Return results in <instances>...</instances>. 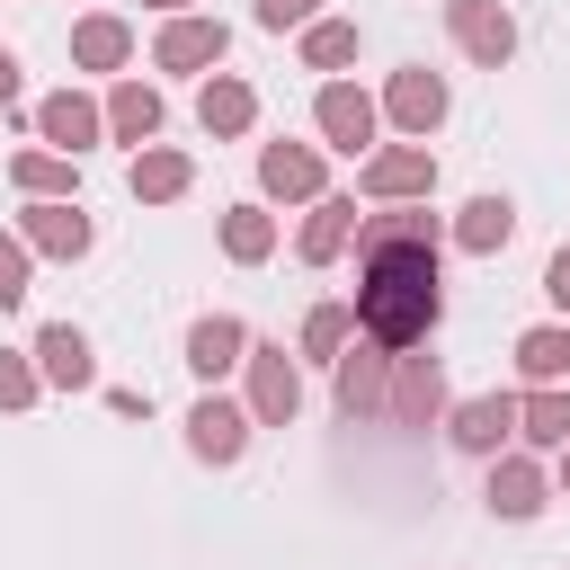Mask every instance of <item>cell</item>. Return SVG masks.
<instances>
[{
    "mask_svg": "<svg viewBox=\"0 0 570 570\" xmlns=\"http://www.w3.org/2000/svg\"><path fill=\"white\" fill-rule=\"evenodd\" d=\"M294 410H303V374H294V356H285V347H249V419L285 428Z\"/></svg>",
    "mask_w": 570,
    "mask_h": 570,
    "instance_id": "cell-4",
    "label": "cell"
},
{
    "mask_svg": "<svg viewBox=\"0 0 570 570\" xmlns=\"http://www.w3.org/2000/svg\"><path fill=\"white\" fill-rule=\"evenodd\" d=\"M9 303H27V249L18 240H0V312Z\"/></svg>",
    "mask_w": 570,
    "mask_h": 570,
    "instance_id": "cell-31",
    "label": "cell"
},
{
    "mask_svg": "<svg viewBox=\"0 0 570 570\" xmlns=\"http://www.w3.org/2000/svg\"><path fill=\"white\" fill-rule=\"evenodd\" d=\"M312 116H321L330 151H365V142H374V98H365V89H347V80H330V89L312 98Z\"/></svg>",
    "mask_w": 570,
    "mask_h": 570,
    "instance_id": "cell-7",
    "label": "cell"
},
{
    "mask_svg": "<svg viewBox=\"0 0 570 570\" xmlns=\"http://www.w3.org/2000/svg\"><path fill=\"white\" fill-rule=\"evenodd\" d=\"M383 401H392V347L365 338V347L338 356V410H347V419H374Z\"/></svg>",
    "mask_w": 570,
    "mask_h": 570,
    "instance_id": "cell-5",
    "label": "cell"
},
{
    "mask_svg": "<svg viewBox=\"0 0 570 570\" xmlns=\"http://www.w3.org/2000/svg\"><path fill=\"white\" fill-rule=\"evenodd\" d=\"M223 62V18H169L160 27V71H205Z\"/></svg>",
    "mask_w": 570,
    "mask_h": 570,
    "instance_id": "cell-11",
    "label": "cell"
},
{
    "mask_svg": "<svg viewBox=\"0 0 570 570\" xmlns=\"http://www.w3.org/2000/svg\"><path fill=\"white\" fill-rule=\"evenodd\" d=\"M9 178H18L36 205H71V160H62V151H18Z\"/></svg>",
    "mask_w": 570,
    "mask_h": 570,
    "instance_id": "cell-22",
    "label": "cell"
},
{
    "mask_svg": "<svg viewBox=\"0 0 570 570\" xmlns=\"http://www.w3.org/2000/svg\"><path fill=\"white\" fill-rule=\"evenodd\" d=\"M517 428L534 436V445H570V392H534V401H517Z\"/></svg>",
    "mask_w": 570,
    "mask_h": 570,
    "instance_id": "cell-27",
    "label": "cell"
},
{
    "mask_svg": "<svg viewBox=\"0 0 570 570\" xmlns=\"http://www.w3.org/2000/svg\"><path fill=\"white\" fill-rule=\"evenodd\" d=\"M383 107H392L401 134H436V125H445V80H436V71H401Z\"/></svg>",
    "mask_w": 570,
    "mask_h": 570,
    "instance_id": "cell-12",
    "label": "cell"
},
{
    "mask_svg": "<svg viewBox=\"0 0 570 570\" xmlns=\"http://www.w3.org/2000/svg\"><path fill=\"white\" fill-rule=\"evenodd\" d=\"M312 9H321V0H258V27H276V36H285V27H312Z\"/></svg>",
    "mask_w": 570,
    "mask_h": 570,
    "instance_id": "cell-32",
    "label": "cell"
},
{
    "mask_svg": "<svg viewBox=\"0 0 570 570\" xmlns=\"http://www.w3.org/2000/svg\"><path fill=\"white\" fill-rule=\"evenodd\" d=\"M27 240L53 249V258H80L89 249V214L80 205H27Z\"/></svg>",
    "mask_w": 570,
    "mask_h": 570,
    "instance_id": "cell-18",
    "label": "cell"
},
{
    "mask_svg": "<svg viewBox=\"0 0 570 570\" xmlns=\"http://www.w3.org/2000/svg\"><path fill=\"white\" fill-rule=\"evenodd\" d=\"M490 508H499V517H534V508H543V472H534L525 454H499V463H490Z\"/></svg>",
    "mask_w": 570,
    "mask_h": 570,
    "instance_id": "cell-19",
    "label": "cell"
},
{
    "mask_svg": "<svg viewBox=\"0 0 570 570\" xmlns=\"http://www.w3.org/2000/svg\"><path fill=\"white\" fill-rule=\"evenodd\" d=\"M223 249H232L240 267H258V258L276 249V223H267L258 205H232V214H223Z\"/></svg>",
    "mask_w": 570,
    "mask_h": 570,
    "instance_id": "cell-26",
    "label": "cell"
},
{
    "mask_svg": "<svg viewBox=\"0 0 570 570\" xmlns=\"http://www.w3.org/2000/svg\"><path fill=\"white\" fill-rule=\"evenodd\" d=\"M249 116H258L249 80H223V71H214V80L196 89V125H205V134H249Z\"/></svg>",
    "mask_w": 570,
    "mask_h": 570,
    "instance_id": "cell-15",
    "label": "cell"
},
{
    "mask_svg": "<svg viewBox=\"0 0 570 570\" xmlns=\"http://www.w3.org/2000/svg\"><path fill=\"white\" fill-rule=\"evenodd\" d=\"M356 187H365L374 205H410V196L436 187V160H428V142H401V151H374V160L356 169Z\"/></svg>",
    "mask_w": 570,
    "mask_h": 570,
    "instance_id": "cell-2",
    "label": "cell"
},
{
    "mask_svg": "<svg viewBox=\"0 0 570 570\" xmlns=\"http://www.w3.org/2000/svg\"><path fill=\"white\" fill-rule=\"evenodd\" d=\"M36 134H45L53 151H80V142H98V107H89L80 89H53V98L36 107Z\"/></svg>",
    "mask_w": 570,
    "mask_h": 570,
    "instance_id": "cell-14",
    "label": "cell"
},
{
    "mask_svg": "<svg viewBox=\"0 0 570 570\" xmlns=\"http://www.w3.org/2000/svg\"><path fill=\"white\" fill-rule=\"evenodd\" d=\"M543 294H552V303H561V312H570V240H561V249H552V267H543Z\"/></svg>",
    "mask_w": 570,
    "mask_h": 570,
    "instance_id": "cell-33",
    "label": "cell"
},
{
    "mask_svg": "<svg viewBox=\"0 0 570 570\" xmlns=\"http://www.w3.org/2000/svg\"><path fill=\"white\" fill-rule=\"evenodd\" d=\"M561 481H570V445H561Z\"/></svg>",
    "mask_w": 570,
    "mask_h": 570,
    "instance_id": "cell-36",
    "label": "cell"
},
{
    "mask_svg": "<svg viewBox=\"0 0 570 570\" xmlns=\"http://www.w3.org/2000/svg\"><path fill=\"white\" fill-rule=\"evenodd\" d=\"M36 401V365L27 356H0V410H27Z\"/></svg>",
    "mask_w": 570,
    "mask_h": 570,
    "instance_id": "cell-30",
    "label": "cell"
},
{
    "mask_svg": "<svg viewBox=\"0 0 570 570\" xmlns=\"http://www.w3.org/2000/svg\"><path fill=\"white\" fill-rule=\"evenodd\" d=\"M71 53H80V71H116L134 53V36H125V18H80L71 27Z\"/></svg>",
    "mask_w": 570,
    "mask_h": 570,
    "instance_id": "cell-20",
    "label": "cell"
},
{
    "mask_svg": "<svg viewBox=\"0 0 570 570\" xmlns=\"http://www.w3.org/2000/svg\"><path fill=\"white\" fill-rule=\"evenodd\" d=\"M36 365H45V383H98V356H89V338L71 330V321H53V330H36Z\"/></svg>",
    "mask_w": 570,
    "mask_h": 570,
    "instance_id": "cell-13",
    "label": "cell"
},
{
    "mask_svg": "<svg viewBox=\"0 0 570 570\" xmlns=\"http://www.w3.org/2000/svg\"><path fill=\"white\" fill-rule=\"evenodd\" d=\"M508 232H517V205H508V196H472V205H463V223H454V240H463V249H499Z\"/></svg>",
    "mask_w": 570,
    "mask_h": 570,
    "instance_id": "cell-23",
    "label": "cell"
},
{
    "mask_svg": "<svg viewBox=\"0 0 570 570\" xmlns=\"http://www.w3.org/2000/svg\"><path fill=\"white\" fill-rule=\"evenodd\" d=\"M258 178H267V196H321V151L267 142V151H258Z\"/></svg>",
    "mask_w": 570,
    "mask_h": 570,
    "instance_id": "cell-16",
    "label": "cell"
},
{
    "mask_svg": "<svg viewBox=\"0 0 570 570\" xmlns=\"http://www.w3.org/2000/svg\"><path fill=\"white\" fill-rule=\"evenodd\" d=\"M134 196H142V205L187 196V151H142V160H134Z\"/></svg>",
    "mask_w": 570,
    "mask_h": 570,
    "instance_id": "cell-25",
    "label": "cell"
},
{
    "mask_svg": "<svg viewBox=\"0 0 570 570\" xmlns=\"http://www.w3.org/2000/svg\"><path fill=\"white\" fill-rule=\"evenodd\" d=\"M187 445H196L205 463H240V445H249V419H240L232 401H196V410H187Z\"/></svg>",
    "mask_w": 570,
    "mask_h": 570,
    "instance_id": "cell-9",
    "label": "cell"
},
{
    "mask_svg": "<svg viewBox=\"0 0 570 570\" xmlns=\"http://www.w3.org/2000/svg\"><path fill=\"white\" fill-rule=\"evenodd\" d=\"M303 62H312V71L356 62V27H347V18H312V27H303Z\"/></svg>",
    "mask_w": 570,
    "mask_h": 570,
    "instance_id": "cell-28",
    "label": "cell"
},
{
    "mask_svg": "<svg viewBox=\"0 0 570 570\" xmlns=\"http://www.w3.org/2000/svg\"><path fill=\"white\" fill-rule=\"evenodd\" d=\"M401 428H428L436 410H445V374H436V356H392V401H383Z\"/></svg>",
    "mask_w": 570,
    "mask_h": 570,
    "instance_id": "cell-6",
    "label": "cell"
},
{
    "mask_svg": "<svg viewBox=\"0 0 570 570\" xmlns=\"http://www.w3.org/2000/svg\"><path fill=\"white\" fill-rule=\"evenodd\" d=\"M445 27H454V45H463L472 62H490V71L517 53V27H508L499 0H445Z\"/></svg>",
    "mask_w": 570,
    "mask_h": 570,
    "instance_id": "cell-3",
    "label": "cell"
},
{
    "mask_svg": "<svg viewBox=\"0 0 570 570\" xmlns=\"http://www.w3.org/2000/svg\"><path fill=\"white\" fill-rule=\"evenodd\" d=\"M436 312H445V294H436V214L428 205L374 214L356 232V330L401 356L436 330Z\"/></svg>",
    "mask_w": 570,
    "mask_h": 570,
    "instance_id": "cell-1",
    "label": "cell"
},
{
    "mask_svg": "<svg viewBox=\"0 0 570 570\" xmlns=\"http://www.w3.org/2000/svg\"><path fill=\"white\" fill-rule=\"evenodd\" d=\"M151 9H187V0H151Z\"/></svg>",
    "mask_w": 570,
    "mask_h": 570,
    "instance_id": "cell-35",
    "label": "cell"
},
{
    "mask_svg": "<svg viewBox=\"0 0 570 570\" xmlns=\"http://www.w3.org/2000/svg\"><path fill=\"white\" fill-rule=\"evenodd\" d=\"M508 436H517V401H508V392H481V401L454 410V445H463V454H499Z\"/></svg>",
    "mask_w": 570,
    "mask_h": 570,
    "instance_id": "cell-10",
    "label": "cell"
},
{
    "mask_svg": "<svg viewBox=\"0 0 570 570\" xmlns=\"http://www.w3.org/2000/svg\"><path fill=\"white\" fill-rule=\"evenodd\" d=\"M347 330H356V303H321V312L303 321V347L338 365V356H347Z\"/></svg>",
    "mask_w": 570,
    "mask_h": 570,
    "instance_id": "cell-29",
    "label": "cell"
},
{
    "mask_svg": "<svg viewBox=\"0 0 570 570\" xmlns=\"http://www.w3.org/2000/svg\"><path fill=\"white\" fill-rule=\"evenodd\" d=\"M517 365H525L534 392L561 383V374H570V330H525V338H517Z\"/></svg>",
    "mask_w": 570,
    "mask_h": 570,
    "instance_id": "cell-24",
    "label": "cell"
},
{
    "mask_svg": "<svg viewBox=\"0 0 570 570\" xmlns=\"http://www.w3.org/2000/svg\"><path fill=\"white\" fill-rule=\"evenodd\" d=\"M9 98H18V62L0 53V107H9Z\"/></svg>",
    "mask_w": 570,
    "mask_h": 570,
    "instance_id": "cell-34",
    "label": "cell"
},
{
    "mask_svg": "<svg viewBox=\"0 0 570 570\" xmlns=\"http://www.w3.org/2000/svg\"><path fill=\"white\" fill-rule=\"evenodd\" d=\"M347 232H356V196H312V223H303V258H312V267H330V258L347 249Z\"/></svg>",
    "mask_w": 570,
    "mask_h": 570,
    "instance_id": "cell-17",
    "label": "cell"
},
{
    "mask_svg": "<svg viewBox=\"0 0 570 570\" xmlns=\"http://www.w3.org/2000/svg\"><path fill=\"white\" fill-rule=\"evenodd\" d=\"M107 125H116V142H151V134H160V98H151L142 80H116V98H107Z\"/></svg>",
    "mask_w": 570,
    "mask_h": 570,
    "instance_id": "cell-21",
    "label": "cell"
},
{
    "mask_svg": "<svg viewBox=\"0 0 570 570\" xmlns=\"http://www.w3.org/2000/svg\"><path fill=\"white\" fill-rule=\"evenodd\" d=\"M240 356H249V330H240L232 312H205V321L187 330V365H196L205 383H214V374H232Z\"/></svg>",
    "mask_w": 570,
    "mask_h": 570,
    "instance_id": "cell-8",
    "label": "cell"
}]
</instances>
